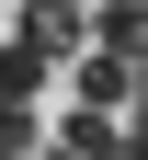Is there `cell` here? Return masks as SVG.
<instances>
[{"instance_id": "1", "label": "cell", "mask_w": 148, "mask_h": 160, "mask_svg": "<svg viewBox=\"0 0 148 160\" xmlns=\"http://www.w3.org/2000/svg\"><path fill=\"white\" fill-rule=\"evenodd\" d=\"M23 46L80 69V57H91V12H69V0H23Z\"/></svg>"}, {"instance_id": "2", "label": "cell", "mask_w": 148, "mask_h": 160, "mask_svg": "<svg viewBox=\"0 0 148 160\" xmlns=\"http://www.w3.org/2000/svg\"><path fill=\"white\" fill-rule=\"evenodd\" d=\"M69 92H80V103H91V114H125V103H137V92H148V69H125V57H80V69H69Z\"/></svg>"}, {"instance_id": "3", "label": "cell", "mask_w": 148, "mask_h": 160, "mask_svg": "<svg viewBox=\"0 0 148 160\" xmlns=\"http://www.w3.org/2000/svg\"><path fill=\"white\" fill-rule=\"evenodd\" d=\"M57 160H125V114L69 103V126H57Z\"/></svg>"}, {"instance_id": "4", "label": "cell", "mask_w": 148, "mask_h": 160, "mask_svg": "<svg viewBox=\"0 0 148 160\" xmlns=\"http://www.w3.org/2000/svg\"><path fill=\"white\" fill-rule=\"evenodd\" d=\"M34 149V114H12V126H0V160H23Z\"/></svg>"}, {"instance_id": "5", "label": "cell", "mask_w": 148, "mask_h": 160, "mask_svg": "<svg viewBox=\"0 0 148 160\" xmlns=\"http://www.w3.org/2000/svg\"><path fill=\"white\" fill-rule=\"evenodd\" d=\"M69 12H103V0H69Z\"/></svg>"}]
</instances>
